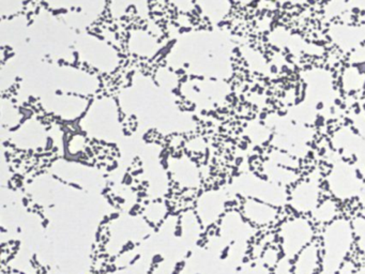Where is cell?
Returning <instances> with one entry per match:
<instances>
[{
  "label": "cell",
  "mask_w": 365,
  "mask_h": 274,
  "mask_svg": "<svg viewBox=\"0 0 365 274\" xmlns=\"http://www.w3.org/2000/svg\"><path fill=\"white\" fill-rule=\"evenodd\" d=\"M326 253L331 263L343 257L344 253L348 250L350 244L349 226L345 222L339 221L329 227L326 233Z\"/></svg>",
  "instance_id": "1"
},
{
  "label": "cell",
  "mask_w": 365,
  "mask_h": 274,
  "mask_svg": "<svg viewBox=\"0 0 365 274\" xmlns=\"http://www.w3.org/2000/svg\"><path fill=\"white\" fill-rule=\"evenodd\" d=\"M312 237V228L303 219H295L285 224L282 231L285 252L295 255L299 252Z\"/></svg>",
  "instance_id": "2"
},
{
  "label": "cell",
  "mask_w": 365,
  "mask_h": 274,
  "mask_svg": "<svg viewBox=\"0 0 365 274\" xmlns=\"http://www.w3.org/2000/svg\"><path fill=\"white\" fill-rule=\"evenodd\" d=\"M316 198H318V191L315 187L310 183H304L295 190L293 202H296V206L300 210H308L310 207L314 206Z\"/></svg>",
  "instance_id": "3"
},
{
  "label": "cell",
  "mask_w": 365,
  "mask_h": 274,
  "mask_svg": "<svg viewBox=\"0 0 365 274\" xmlns=\"http://www.w3.org/2000/svg\"><path fill=\"white\" fill-rule=\"evenodd\" d=\"M249 211V217L257 224H267L276 217V210L266 205L257 204L255 202H249L247 206Z\"/></svg>",
  "instance_id": "4"
},
{
  "label": "cell",
  "mask_w": 365,
  "mask_h": 274,
  "mask_svg": "<svg viewBox=\"0 0 365 274\" xmlns=\"http://www.w3.org/2000/svg\"><path fill=\"white\" fill-rule=\"evenodd\" d=\"M318 263V250L314 246L303 250L297 261L298 274H312Z\"/></svg>",
  "instance_id": "5"
}]
</instances>
